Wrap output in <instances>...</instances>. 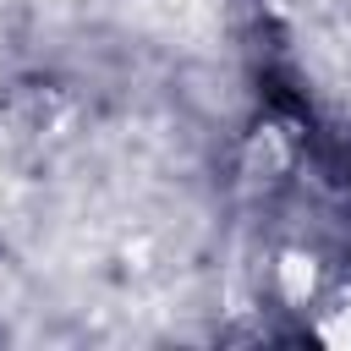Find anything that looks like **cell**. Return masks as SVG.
Listing matches in <instances>:
<instances>
[{"label":"cell","instance_id":"cell-1","mask_svg":"<svg viewBox=\"0 0 351 351\" xmlns=\"http://www.w3.org/2000/svg\"><path fill=\"white\" fill-rule=\"evenodd\" d=\"M274 274H280V296H285L291 307H307V302H313V291H318V263H313L307 252H285V258L274 263Z\"/></svg>","mask_w":351,"mask_h":351},{"label":"cell","instance_id":"cell-2","mask_svg":"<svg viewBox=\"0 0 351 351\" xmlns=\"http://www.w3.org/2000/svg\"><path fill=\"white\" fill-rule=\"evenodd\" d=\"M313 335L324 340V346H351V302H340V307H324L318 318H313Z\"/></svg>","mask_w":351,"mask_h":351}]
</instances>
